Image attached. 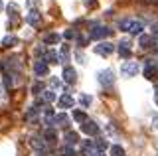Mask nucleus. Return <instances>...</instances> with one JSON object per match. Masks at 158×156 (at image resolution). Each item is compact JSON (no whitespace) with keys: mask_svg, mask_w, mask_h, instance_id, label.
I'll use <instances>...</instances> for the list:
<instances>
[{"mask_svg":"<svg viewBox=\"0 0 158 156\" xmlns=\"http://www.w3.org/2000/svg\"><path fill=\"white\" fill-rule=\"evenodd\" d=\"M121 73H123L125 77H135L136 73H138V63H136V61H127V63H123Z\"/></svg>","mask_w":158,"mask_h":156,"instance_id":"f257e3e1","label":"nucleus"},{"mask_svg":"<svg viewBox=\"0 0 158 156\" xmlns=\"http://www.w3.org/2000/svg\"><path fill=\"white\" fill-rule=\"evenodd\" d=\"M111 34H113V30H109L107 26H95V30L89 34V38L99 40V38H107V36H111Z\"/></svg>","mask_w":158,"mask_h":156,"instance_id":"f03ea898","label":"nucleus"},{"mask_svg":"<svg viewBox=\"0 0 158 156\" xmlns=\"http://www.w3.org/2000/svg\"><path fill=\"white\" fill-rule=\"evenodd\" d=\"M99 83L105 85V87H111L113 83H115V75H113V71L107 69V71H101V73H99Z\"/></svg>","mask_w":158,"mask_h":156,"instance_id":"7ed1b4c3","label":"nucleus"},{"mask_svg":"<svg viewBox=\"0 0 158 156\" xmlns=\"http://www.w3.org/2000/svg\"><path fill=\"white\" fill-rule=\"evenodd\" d=\"M95 51L99 53V55H111V53L115 51V46H113L111 42H101V43L95 47Z\"/></svg>","mask_w":158,"mask_h":156,"instance_id":"20e7f679","label":"nucleus"},{"mask_svg":"<svg viewBox=\"0 0 158 156\" xmlns=\"http://www.w3.org/2000/svg\"><path fill=\"white\" fill-rule=\"evenodd\" d=\"M81 130L85 134H89V136H95V134H99V126L93 123V121H85V123L81 125Z\"/></svg>","mask_w":158,"mask_h":156,"instance_id":"39448f33","label":"nucleus"},{"mask_svg":"<svg viewBox=\"0 0 158 156\" xmlns=\"http://www.w3.org/2000/svg\"><path fill=\"white\" fill-rule=\"evenodd\" d=\"M63 79H65V83L73 85L77 81V71L73 69V67H65V69H63Z\"/></svg>","mask_w":158,"mask_h":156,"instance_id":"423d86ee","label":"nucleus"},{"mask_svg":"<svg viewBox=\"0 0 158 156\" xmlns=\"http://www.w3.org/2000/svg\"><path fill=\"white\" fill-rule=\"evenodd\" d=\"M73 103H75V101H73L71 95H61V97H59V101H57L59 109H71Z\"/></svg>","mask_w":158,"mask_h":156,"instance_id":"0eeeda50","label":"nucleus"},{"mask_svg":"<svg viewBox=\"0 0 158 156\" xmlns=\"http://www.w3.org/2000/svg\"><path fill=\"white\" fill-rule=\"evenodd\" d=\"M26 22L30 24V26H38V24L42 22V14L36 12V10H32V12H30L28 16H26Z\"/></svg>","mask_w":158,"mask_h":156,"instance_id":"6e6552de","label":"nucleus"},{"mask_svg":"<svg viewBox=\"0 0 158 156\" xmlns=\"http://www.w3.org/2000/svg\"><path fill=\"white\" fill-rule=\"evenodd\" d=\"M34 71H36V75H38V77L46 75V73H48V63L44 61V60H40V61H36V65H34Z\"/></svg>","mask_w":158,"mask_h":156,"instance_id":"1a4fd4ad","label":"nucleus"},{"mask_svg":"<svg viewBox=\"0 0 158 156\" xmlns=\"http://www.w3.org/2000/svg\"><path fill=\"white\" fill-rule=\"evenodd\" d=\"M67 123H69V119H67V115H63V113H59V115L53 117V125H57V126L67 129Z\"/></svg>","mask_w":158,"mask_h":156,"instance_id":"9d476101","label":"nucleus"},{"mask_svg":"<svg viewBox=\"0 0 158 156\" xmlns=\"http://www.w3.org/2000/svg\"><path fill=\"white\" fill-rule=\"evenodd\" d=\"M118 55L125 57V60H128V57L132 55V53H131V47H128V43H127V42L118 43Z\"/></svg>","mask_w":158,"mask_h":156,"instance_id":"9b49d317","label":"nucleus"},{"mask_svg":"<svg viewBox=\"0 0 158 156\" xmlns=\"http://www.w3.org/2000/svg\"><path fill=\"white\" fill-rule=\"evenodd\" d=\"M65 142H67L69 146L77 144V142H79V134H77V133H71V130H67V133H65Z\"/></svg>","mask_w":158,"mask_h":156,"instance_id":"f8f14e48","label":"nucleus"},{"mask_svg":"<svg viewBox=\"0 0 158 156\" xmlns=\"http://www.w3.org/2000/svg\"><path fill=\"white\" fill-rule=\"evenodd\" d=\"M46 63H59V55H57V51H53V50H49L46 51V60H44Z\"/></svg>","mask_w":158,"mask_h":156,"instance_id":"ddd939ff","label":"nucleus"},{"mask_svg":"<svg viewBox=\"0 0 158 156\" xmlns=\"http://www.w3.org/2000/svg\"><path fill=\"white\" fill-rule=\"evenodd\" d=\"M128 32L131 34H140L142 32V22H135V20H131V26H128Z\"/></svg>","mask_w":158,"mask_h":156,"instance_id":"4468645a","label":"nucleus"},{"mask_svg":"<svg viewBox=\"0 0 158 156\" xmlns=\"http://www.w3.org/2000/svg\"><path fill=\"white\" fill-rule=\"evenodd\" d=\"M59 42V36L57 34H48V36H44V43L46 46H53V43Z\"/></svg>","mask_w":158,"mask_h":156,"instance_id":"2eb2a0df","label":"nucleus"},{"mask_svg":"<svg viewBox=\"0 0 158 156\" xmlns=\"http://www.w3.org/2000/svg\"><path fill=\"white\" fill-rule=\"evenodd\" d=\"M144 77H146L148 81H156V67L146 65V69H144Z\"/></svg>","mask_w":158,"mask_h":156,"instance_id":"dca6fc26","label":"nucleus"},{"mask_svg":"<svg viewBox=\"0 0 158 156\" xmlns=\"http://www.w3.org/2000/svg\"><path fill=\"white\" fill-rule=\"evenodd\" d=\"M93 144H95V150H99V152H103V150L109 148V142H107L105 138H99V140H95Z\"/></svg>","mask_w":158,"mask_h":156,"instance_id":"f3484780","label":"nucleus"},{"mask_svg":"<svg viewBox=\"0 0 158 156\" xmlns=\"http://www.w3.org/2000/svg\"><path fill=\"white\" fill-rule=\"evenodd\" d=\"M44 138H46L48 142H56V140H57V134H56V130H53V129H48L46 133H44Z\"/></svg>","mask_w":158,"mask_h":156,"instance_id":"a211bd4d","label":"nucleus"},{"mask_svg":"<svg viewBox=\"0 0 158 156\" xmlns=\"http://www.w3.org/2000/svg\"><path fill=\"white\" fill-rule=\"evenodd\" d=\"M16 43H18V38H14V36H6L2 40V46L4 47H12V46H16Z\"/></svg>","mask_w":158,"mask_h":156,"instance_id":"6ab92c4d","label":"nucleus"},{"mask_svg":"<svg viewBox=\"0 0 158 156\" xmlns=\"http://www.w3.org/2000/svg\"><path fill=\"white\" fill-rule=\"evenodd\" d=\"M53 117H56V115H53L52 109H46V111H44V119H46V125H48V126L53 125Z\"/></svg>","mask_w":158,"mask_h":156,"instance_id":"aec40b11","label":"nucleus"},{"mask_svg":"<svg viewBox=\"0 0 158 156\" xmlns=\"http://www.w3.org/2000/svg\"><path fill=\"white\" fill-rule=\"evenodd\" d=\"M73 121H77V123H85L87 115L83 113V111H73Z\"/></svg>","mask_w":158,"mask_h":156,"instance_id":"412c9836","label":"nucleus"},{"mask_svg":"<svg viewBox=\"0 0 158 156\" xmlns=\"http://www.w3.org/2000/svg\"><path fill=\"white\" fill-rule=\"evenodd\" d=\"M38 117V107H30L26 111V121H34Z\"/></svg>","mask_w":158,"mask_h":156,"instance_id":"4be33fe9","label":"nucleus"},{"mask_svg":"<svg viewBox=\"0 0 158 156\" xmlns=\"http://www.w3.org/2000/svg\"><path fill=\"white\" fill-rule=\"evenodd\" d=\"M18 4H8V12H10V16L14 18V20H18Z\"/></svg>","mask_w":158,"mask_h":156,"instance_id":"5701e85b","label":"nucleus"},{"mask_svg":"<svg viewBox=\"0 0 158 156\" xmlns=\"http://www.w3.org/2000/svg\"><path fill=\"white\" fill-rule=\"evenodd\" d=\"M150 42H152V38H150V36H140V40H138L140 47H150Z\"/></svg>","mask_w":158,"mask_h":156,"instance_id":"b1692460","label":"nucleus"},{"mask_svg":"<svg viewBox=\"0 0 158 156\" xmlns=\"http://www.w3.org/2000/svg\"><path fill=\"white\" fill-rule=\"evenodd\" d=\"M111 154L113 156H125V150H123L118 144H115V146H111Z\"/></svg>","mask_w":158,"mask_h":156,"instance_id":"393cba45","label":"nucleus"},{"mask_svg":"<svg viewBox=\"0 0 158 156\" xmlns=\"http://www.w3.org/2000/svg\"><path fill=\"white\" fill-rule=\"evenodd\" d=\"M32 146L36 150H44V140L42 138H32Z\"/></svg>","mask_w":158,"mask_h":156,"instance_id":"a878e982","label":"nucleus"},{"mask_svg":"<svg viewBox=\"0 0 158 156\" xmlns=\"http://www.w3.org/2000/svg\"><path fill=\"white\" fill-rule=\"evenodd\" d=\"M44 101H46V103L56 101V93H53V91H46V93H44Z\"/></svg>","mask_w":158,"mask_h":156,"instance_id":"bb28decb","label":"nucleus"},{"mask_svg":"<svg viewBox=\"0 0 158 156\" xmlns=\"http://www.w3.org/2000/svg\"><path fill=\"white\" fill-rule=\"evenodd\" d=\"M69 60V46H61V61Z\"/></svg>","mask_w":158,"mask_h":156,"instance_id":"cd10ccee","label":"nucleus"},{"mask_svg":"<svg viewBox=\"0 0 158 156\" xmlns=\"http://www.w3.org/2000/svg\"><path fill=\"white\" fill-rule=\"evenodd\" d=\"M128 26H131V20H121L118 22V28H121L123 32H128Z\"/></svg>","mask_w":158,"mask_h":156,"instance_id":"c85d7f7f","label":"nucleus"},{"mask_svg":"<svg viewBox=\"0 0 158 156\" xmlns=\"http://www.w3.org/2000/svg\"><path fill=\"white\" fill-rule=\"evenodd\" d=\"M81 105L89 107V105H91V97H89V95H81Z\"/></svg>","mask_w":158,"mask_h":156,"instance_id":"c756f323","label":"nucleus"},{"mask_svg":"<svg viewBox=\"0 0 158 156\" xmlns=\"http://www.w3.org/2000/svg\"><path fill=\"white\" fill-rule=\"evenodd\" d=\"M63 156H75V150H73L71 146H65V148H63Z\"/></svg>","mask_w":158,"mask_h":156,"instance_id":"7c9ffc66","label":"nucleus"},{"mask_svg":"<svg viewBox=\"0 0 158 156\" xmlns=\"http://www.w3.org/2000/svg\"><path fill=\"white\" fill-rule=\"evenodd\" d=\"M63 38H65V40H71V38H75V32H73V30H65Z\"/></svg>","mask_w":158,"mask_h":156,"instance_id":"2f4dec72","label":"nucleus"},{"mask_svg":"<svg viewBox=\"0 0 158 156\" xmlns=\"http://www.w3.org/2000/svg\"><path fill=\"white\" fill-rule=\"evenodd\" d=\"M40 91H42V83H40V81H38V83H34V87H32V93H40Z\"/></svg>","mask_w":158,"mask_h":156,"instance_id":"473e14b6","label":"nucleus"},{"mask_svg":"<svg viewBox=\"0 0 158 156\" xmlns=\"http://www.w3.org/2000/svg\"><path fill=\"white\" fill-rule=\"evenodd\" d=\"M44 53H46V47H36V55H44Z\"/></svg>","mask_w":158,"mask_h":156,"instance_id":"72a5a7b5","label":"nucleus"},{"mask_svg":"<svg viewBox=\"0 0 158 156\" xmlns=\"http://www.w3.org/2000/svg\"><path fill=\"white\" fill-rule=\"evenodd\" d=\"M49 83H52V87H53V89H56V87H59V85H61V83H59V79H56V77H53V79L49 81Z\"/></svg>","mask_w":158,"mask_h":156,"instance_id":"f704fd0d","label":"nucleus"},{"mask_svg":"<svg viewBox=\"0 0 158 156\" xmlns=\"http://www.w3.org/2000/svg\"><path fill=\"white\" fill-rule=\"evenodd\" d=\"M77 43H79V46H85V43H87V38H79Z\"/></svg>","mask_w":158,"mask_h":156,"instance_id":"c9c22d12","label":"nucleus"},{"mask_svg":"<svg viewBox=\"0 0 158 156\" xmlns=\"http://www.w3.org/2000/svg\"><path fill=\"white\" fill-rule=\"evenodd\" d=\"M152 36H158V24L152 26Z\"/></svg>","mask_w":158,"mask_h":156,"instance_id":"e433bc0d","label":"nucleus"},{"mask_svg":"<svg viewBox=\"0 0 158 156\" xmlns=\"http://www.w3.org/2000/svg\"><path fill=\"white\" fill-rule=\"evenodd\" d=\"M38 4V0H28V6H36Z\"/></svg>","mask_w":158,"mask_h":156,"instance_id":"4c0bfd02","label":"nucleus"},{"mask_svg":"<svg viewBox=\"0 0 158 156\" xmlns=\"http://www.w3.org/2000/svg\"><path fill=\"white\" fill-rule=\"evenodd\" d=\"M2 8H4V4H2V2H0V10H2Z\"/></svg>","mask_w":158,"mask_h":156,"instance_id":"58836bf2","label":"nucleus"},{"mask_svg":"<svg viewBox=\"0 0 158 156\" xmlns=\"http://www.w3.org/2000/svg\"><path fill=\"white\" fill-rule=\"evenodd\" d=\"M156 105H158V93H156Z\"/></svg>","mask_w":158,"mask_h":156,"instance_id":"ea45409f","label":"nucleus"},{"mask_svg":"<svg viewBox=\"0 0 158 156\" xmlns=\"http://www.w3.org/2000/svg\"><path fill=\"white\" fill-rule=\"evenodd\" d=\"M156 38H158V36H156ZM156 43H158V42H156Z\"/></svg>","mask_w":158,"mask_h":156,"instance_id":"a19ab883","label":"nucleus"}]
</instances>
